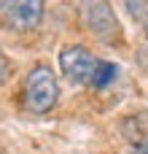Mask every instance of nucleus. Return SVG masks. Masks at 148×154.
Returning a JSON list of instances; mask_svg holds the SVG:
<instances>
[{"instance_id":"20e7f679","label":"nucleus","mask_w":148,"mask_h":154,"mask_svg":"<svg viewBox=\"0 0 148 154\" xmlns=\"http://www.w3.org/2000/svg\"><path fill=\"white\" fill-rule=\"evenodd\" d=\"M97 57L86 49V46H78V43H73V46H65L62 51H59V70H62V76L67 79V81H73V84H92V76H94V70H97Z\"/></svg>"},{"instance_id":"7ed1b4c3","label":"nucleus","mask_w":148,"mask_h":154,"mask_svg":"<svg viewBox=\"0 0 148 154\" xmlns=\"http://www.w3.org/2000/svg\"><path fill=\"white\" fill-rule=\"evenodd\" d=\"M43 14H46V0H0L3 22L19 32L40 27Z\"/></svg>"},{"instance_id":"f257e3e1","label":"nucleus","mask_w":148,"mask_h":154,"mask_svg":"<svg viewBox=\"0 0 148 154\" xmlns=\"http://www.w3.org/2000/svg\"><path fill=\"white\" fill-rule=\"evenodd\" d=\"M59 100V81L49 65H35L22 87V106L32 114H49Z\"/></svg>"},{"instance_id":"f03ea898","label":"nucleus","mask_w":148,"mask_h":154,"mask_svg":"<svg viewBox=\"0 0 148 154\" xmlns=\"http://www.w3.org/2000/svg\"><path fill=\"white\" fill-rule=\"evenodd\" d=\"M78 19L84 30L100 38L102 43L121 41V24H119V16L111 0H78Z\"/></svg>"},{"instance_id":"0eeeda50","label":"nucleus","mask_w":148,"mask_h":154,"mask_svg":"<svg viewBox=\"0 0 148 154\" xmlns=\"http://www.w3.org/2000/svg\"><path fill=\"white\" fill-rule=\"evenodd\" d=\"M11 73H13V68H11V60H8V54L0 49V87L11 79Z\"/></svg>"},{"instance_id":"6e6552de","label":"nucleus","mask_w":148,"mask_h":154,"mask_svg":"<svg viewBox=\"0 0 148 154\" xmlns=\"http://www.w3.org/2000/svg\"><path fill=\"white\" fill-rule=\"evenodd\" d=\"M129 154H148V135L143 138V141L132 143V149H129Z\"/></svg>"},{"instance_id":"1a4fd4ad","label":"nucleus","mask_w":148,"mask_h":154,"mask_svg":"<svg viewBox=\"0 0 148 154\" xmlns=\"http://www.w3.org/2000/svg\"><path fill=\"white\" fill-rule=\"evenodd\" d=\"M143 32H146V38H148V5H146V14H143Z\"/></svg>"},{"instance_id":"423d86ee","label":"nucleus","mask_w":148,"mask_h":154,"mask_svg":"<svg viewBox=\"0 0 148 154\" xmlns=\"http://www.w3.org/2000/svg\"><path fill=\"white\" fill-rule=\"evenodd\" d=\"M124 5H127V11H129L132 19H140V22H143V14H146L148 0H124Z\"/></svg>"},{"instance_id":"39448f33","label":"nucleus","mask_w":148,"mask_h":154,"mask_svg":"<svg viewBox=\"0 0 148 154\" xmlns=\"http://www.w3.org/2000/svg\"><path fill=\"white\" fill-rule=\"evenodd\" d=\"M113 79H116V65H113V62H105V60H100L89 87H94V89H105V87H108Z\"/></svg>"}]
</instances>
